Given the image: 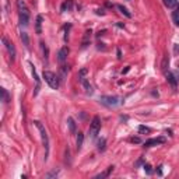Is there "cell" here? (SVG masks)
I'll return each instance as SVG.
<instances>
[{
    "label": "cell",
    "mask_w": 179,
    "mask_h": 179,
    "mask_svg": "<svg viewBox=\"0 0 179 179\" xmlns=\"http://www.w3.org/2000/svg\"><path fill=\"white\" fill-rule=\"evenodd\" d=\"M17 7H18V18H20V25L27 27L30 23V10L27 9V4L24 0H17Z\"/></svg>",
    "instance_id": "1"
},
{
    "label": "cell",
    "mask_w": 179,
    "mask_h": 179,
    "mask_svg": "<svg viewBox=\"0 0 179 179\" xmlns=\"http://www.w3.org/2000/svg\"><path fill=\"white\" fill-rule=\"evenodd\" d=\"M34 125L37 126V129L39 130V133H41L42 144H43V147H45V161H46V159H48V154H49V137H48L46 129H45V126H43L39 120H35V122H34Z\"/></svg>",
    "instance_id": "2"
},
{
    "label": "cell",
    "mask_w": 179,
    "mask_h": 179,
    "mask_svg": "<svg viewBox=\"0 0 179 179\" xmlns=\"http://www.w3.org/2000/svg\"><path fill=\"white\" fill-rule=\"evenodd\" d=\"M101 130V119L100 116H94L91 123H90V130H88V134H90V139H95L97 134L100 133Z\"/></svg>",
    "instance_id": "3"
},
{
    "label": "cell",
    "mask_w": 179,
    "mask_h": 179,
    "mask_svg": "<svg viewBox=\"0 0 179 179\" xmlns=\"http://www.w3.org/2000/svg\"><path fill=\"white\" fill-rule=\"evenodd\" d=\"M43 79H45V81L49 84L50 88H53V90L59 88V77H57L55 73L48 71V70H46V71H43Z\"/></svg>",
    "instance_id": "4"
},
{
    "label": "cell",
    "mask_w": 179,
    "mask_h": 179,
    "mask_svg": "<svg viewBox=\"0 0 179 179\" xmlns=\"http://www.w3.org/2000/svg\"><path fill=\"white\" fill-rule=\"evenodd\" d=\"M100 101H101V104L109 106V108H115V106H118L122 102L119 97H116V95H104L100 98Z\"/></svg>",
    "instance_id": "5"
},
{
    "label": "cell",
    "mask_w": 179,
    "mask_h": 179,
    "mask_svg": "<svg viewBox=\"0 0 179 179\" xmlns=\"http://www.w3.org/2000/svg\"><path fill=\"white\" fill-rule=\"evenodd\" d=\"M2 41H3L4 46H6L7 52H9V55H10L11 60H14V59H16V48H14V45H13L11 42H9V39H7L6 37H3V38H2Z\"/></svg>",
    "instance_id": "6"
},
{
    "label": "cell",
    "mask_w": 179,
    "mask_h": 179,
    "mask_svg": "<svg viewBox=\"0 0 179 179\" xmlns=\"http://www.w3.org/2000/svg\"><path fill=\"white\" fill-rule=\"evenodd\" d=\"M165 77H166V81L171 84V87H172L174 90L178 88V79L175 77V74L171 73V71H166V73H165Z\"/></svg>",
    "instance_id": "7"
},
{
    "label": "cell",
    "mask_w": 179,
    "mask_h": 179,
    "mask_svg": "<svg viewBox=\"0 0 179 179\" xmlns=\"http://www.w3.org/2000/svg\"><path fill=\"white\" fill-rule=\"evenodd\" d=\"M165 143V139L164 137H157V139H150L144 143L146 147H153V146H157V144H164Z\"/></svg>",
    "instance_id": "8"
},
{
    "label": "cell",
    "mask_w": 179,
    "mask_h": 179,
    "mask_svg": "<svg viewBox=\"0 0 179 179\" xmlns=\"http://www.w3.org/2000/svg\"><path fill=\"white\" fill-rule=\"evenodd\" d=\"M31 66H32V64H31ZM32 76H34V79H35V83H37V87L34 90V97H37L38 93H39V90H41V80H39V77H38L37 70L34 69V66H32Z\"/></svg>",
    "instance_id": "9"
},
{
    "label": "cell",
    "mask_w": 179,
    "mask_h": 179,
    "mask_svg": "<svg viewBox=\"0 0 179 179\" xmlns=\"http://www.w3.org/2000/svg\"><path fill=\"white\" fill-rule=\"evenodd\" d=\"M67 55H69V49H67V46L62 48V49L59 50V53H57V62H59V63H63L64 60L67 59Z\"/></svg>",
    "instance_id": "10"
},
{
    "label": "cell",
    "mask_w": 179,
    "mask_h": 179,
    "mask_svg": "<svg viewBox=\"0 0 179 179\" xmlns=\"http://www.w3.org/2000/svg\"><path fill=\"white\" fill-rule=\"evenodd\" d=\"M42 21H43V17L42 16H38L37 17V21H35V32L38 35L42 34Z\"/></svg>",
    "instance_id": "11"
},
{
    "label": "cell",
    "mask_w": 179,
    "mask_h": 179,
    "mask_svg": "<svg viewBox=\"0 0 179 179\" xmlns=\"http://www.w3.org/2000/svg\"><path fill=\"white\" fill-rule=\"evenodd\" d=\"M91 30H87L86 32H84V38H83V43H81V46L83 48H86L87 45L90 43V39H91Z\"/></svg>",
    "instance_id": "12"
},
{
    "label": "cell",
    "mask_w": 179,
    "mask_h": 179,
    "mask_svg": "<svg viewBox=\"0 0 179 179\" xmlns=\"http://www.w3.org/2000/svg\"><path fill=\"white\" fill-rule=\"evenodd\" d=\"M80 81H81V84H83V86H84V88H86V93L91 95V94H93V87L90 86V83H88V81H87V80L84 79V77H81V79H80Z\"/></svg>",
    "instance_id": "13"
},
{
    "label": "cell",
    "mask_w": 179,
    "mask_h": 179,
    "mask_svg": "<svg viewBox=\"0 0 179 179\" xmlns=\"http://www.w3.org/2000/svg\"><path fill=\"white\" fill-rule=\"evenodd\" d=\"M116 9H118V10H119V11H120V13H122V14H123V16H126V17H127V18H130V17H132V13H130V11H129V10H127L126 7H123V6H122V4H118V6H116Z\"/></svg>",
    "instance_id": "14"
},
{
    "label": "cell",
    "mask_w": 179,
    "mask_h": 179,
    "mask_svg": "<svg viewBox=\"0 0 179 179\" xmlns=\"http://www.w3.org/2000/svg\"><path fill=\"white\" fill-rule=\"evenodd\" d=\"M67 125H69L70 133H76V123H74L73 118H67Z\"/></svg>",
    "instance_id": "15"
},
{
    "label": "cell",
    "mask_w": 179,
    "mask_h": 179,
    "mask_svg": "<svg viewBox=\"0 0 179 179\" xmlns=\"http://www.w3.org/2000/svg\"><path fill=\"white\" fill-rule=\"evenodd\" d=\"M83 141H84V134L79 132V134H77V150H81V147H83Z\"/></svg>",
    "instance_id": "16"
},
{
    "label": "cell",
    "mask_w": 179,
    "mask_h": 179,
    "mask_svg": "<svg viewBox=\"0 0 179 179\" xmlns=\"http://www.w3.org/2000/svg\"><path fill=\"white\" fill-rule=\"evenodd\" d=\"M67 71H69V67H67V66H62V67H60V80H62V81L66 79Z\"/></svg>",
    "instance_id": "17"
},
{
    "label": "cell",
    "mask_w": 179,
    "mask_h": 179,
    "mask_svg": "<svg viewBox=\"0 0 179 179\" xmlns=\"http://www.w3.org/2000/svg\"><path fill=\"white\" fill-rule=\"evenodd\" d=\"M21 41H23V43H24V46H25V48L30 46V39H28L27 32H21Z\"/></svg>",
    "instance_id": "18"
},
{
    "label": "cell",
    "mask_w": 179,
    "mask_h": 179,
    "mask_svg": "<svg viewBox=\"0 0 179 179\" xmlns=\"http://www.w3.org/2000/svg\"><path fill=\"white\" fill-rule=\"evenodd\" d=\"M168 66H169V57L165 56V57H164V60H163V63H161V69H163V71H165V73H166Z\"/></svg>",
    "instance_id": "19"
},
{
    "label": "cell",
    "mask_w": 179,
    "mask_h": 179,
    "mask_svg": "<svg viewBox=\"0 0 179 179\" xmlns=\"http://www.w3.org/2000/svg\"><path fill=\"white\" fill-rule=\"evenodd\" d=\"M164 3H165L166 7H176L178 6V0H164Z\"/></svg>",
    "instance_id": "20"
},
{
    "label": "cell",
    "mask_w": 179,
    "mask_h": 179,
    "mask_svg": "<svg viewBox=\"0 0 179 179\" xmlns=\"http://www.w3.org/2000/svg\"><path fill=\"white\" fill-rule=\"evenodd\" d=\"M112 171H113V166H109V168L106 169L105 172H104V174H100V175H97L95 178H105V176H109V174L112 172Z\"/></svg>",
    "instance_id": "21"
},
{
    "label": "cell",
    "mask_w": 179,
    "mask_h": 179,
    "mask_svg": "<svg viewBox=\"0 0 179 179\" xmlns=\"http://www.w3.org/2000/svg\"><path fill=\"white\" fill-rule=\"evenodd\" d=\"M59 175V169H53V171H50V172H48L46 175H45V178H55V176Z\"/></svg>",
    "instance_id": "22"
},
{
    "label": "cell",
    "mask_w": 179,
    "mask_h": 179,
    "mask_svg": "<svg viewBox=\"0 0 179 179\" xmlns=\"http://www.w3.org/2000/svg\"><path fill=\"white\" fill-rule=\"evenodd\" d=\"M2 94H3V102L7 104L9 101H10V97H9V93H7L4 88H2Z\"/></svg>",
    "instance_id": "23"
},
{
    "label": "cell",
    "mask_w": 179,
    "mask_h": 179,
    "mask_svg": "<svg viewBox=\"0 0 179 179\" xmlns=\"http://www.w3.org/2000/svg\"><path fill=\"white\" fill-rule=\"evenodd\" d=\"M105 144H106V140L101 139L100 141H98V150H100V151H104V150H105Z\"/></svg>",
    "instance_id": "24"
},
{
    "label": "cell",
    "mask_w": 179,
    "mask_h": 179,
    "mask_svg": "<svg viewBox=\"0 0 179 179\" xmlns=\"http://www.w3.org/2000/svg\"><path fill=\"white\" fill-rule=\"evenodd\" d=\"M66 9L67 10H70V9H71V2H64L63 3V6H62V9H60V11H66Z\"/></svg>",
    "instance_id": "25"
},
{
    "label": "cell",
    "mask_w": 179,
    "mask_h": 179,
    "mask_svg": "<svg viewBox=\"0 0 179 179\" xmlns=\"http://www.w3.org/2000/svg\"><path fill=\"white\" fill-rule=\"evenodd\" d=\"M139 132L140 133H150V132H151V129H150V127H147V126H144V125H140V126H139Z\"/></svg>",
    "instance_id": "26"
},
{
    "label": "cell",
    "mask_w": 179,
    "mask_h": 179,
    "mask_svg": "<svg viewBox=\"0 0 179 179\" xmlns=\"http://www.w3.org/2000/svg\"><path fill=\"white\" fill-rule=\"evenodd\" d=\"M143 168H144V171H146L148 175H151V174H153V169H151V165H150V164H144V166H143Z\"/></svg>",
    "instance_id": "27"
},
{
    "label": "cell",
    "mask_w": 179,
    "mask_h": 179,
    "mask_svg": "<svg viewBox=\"0 0 179 179\" xmlns=\"http://www.w3.org/2000/svg\"><path fill=\"white\" fill-rule=\"evenodd\" d=\"M174 21H175V24L179 27V13H174Z\"/></svg>",
    "instance_id": "28"
},
{
    "label": "cell",
    "mask_w": 179,
    "mask_h": 179,
    "mask_svg": "<svg viewBox=\"0 0 179 179\" xmlns=\"http://www.w3.org/2000/svg\"><path fill=\"white\" fill-rule=\"evenodd\" d=\"M87 74V69H81L80 70V79H81V77H84Z\"/></svg>",
    "instance_id": "29"
},
{
    "label": "cell",
    "mask_w": 179,
    "mask_h": 179,
    "mask_svg": "<svg viewBox=\"0 0 179 179\" xmlns=\"http://www.w3.org/2000/svg\"><path fill=\"white\" fill-rule=\"evenodd\" d=\"M161 168H163V165H159V166H158V169H157L158 175H163V169H161Z\"/></svg>",
    "instance_id": "30"
},
{
    "label": "cell",
    "mask_w": 179,
    "mask_h": 179,
    "mask_svg": "<svg viewBox=\"0 0 179 179\" xmlns=\"http://www.w3.org/2000/svg\"><path fill=\"white\" fill-rule=\"evenodd\" d=\"M132 141H133V143H140V139H139V137H133Z\"/></svg>",
    "instance_id": "31"
},
{
    "label": "cell",
    "mask_w": 179,
    "mask_h": 179,
    "mask_svg": "<svg viewBox=\"0 0 179 179\" xmlns=\"http://www.w3.org/2000/svg\"><path fill=\"white\" fill-rule=\"evenodd\" d=\"M97 14H101V16H104V14H105V11H104V10H97Z\"/></svg>",
    "instance_id": "32"
},
{
    "label": "cell",
    "mask_w": 179,
    "mask_h": 179,
    "mask_svg": "<svg viewBox=\"0 0 179 179\" xmlns=\"http://www.w3.org/2000/svg\"><path fill=\"white\" fill-rule=\"evenodd\" d=\"M120 57H122V53H120V50L118 49V59H120Z\"/></svg>",
    "instance_id": "33"
},
{
    "label": "cell",
    "mask_w": 179,
    "mask_h": 179,
    "mask_svg": "<svg viewBox=\"0 0 179 179\" xmlns=\"http://www.w3.org/2000/svg\"><path fill=\"white\" fill-rule=\"evenodd\" d=\"M176 13H179V4L176 6Z\"/></svg>",
    "instance_id": "34"
},
{
    "label": "cell",
    "mask_w": 179,
    "mask_h": 179,
    "mask_svg": "<svg viewBox=\"0 0 179 179\" xmlns=\"http://www.w3.org/2000/svg\"><path fill=\"white\" fill-rule=\"evenodd\" d=\"M127 2H129V0H127Z\"/></svg>",
    "instance_id": "35"
}]
</instances>
